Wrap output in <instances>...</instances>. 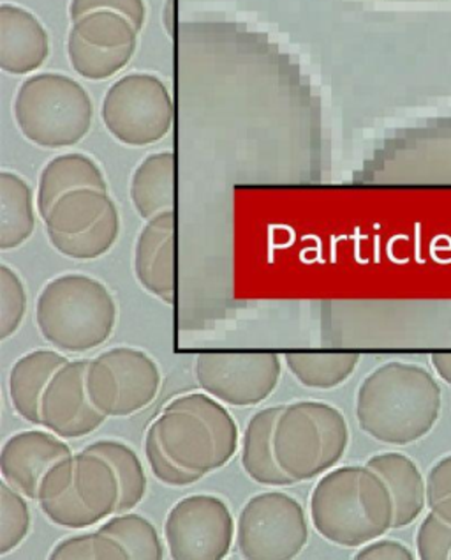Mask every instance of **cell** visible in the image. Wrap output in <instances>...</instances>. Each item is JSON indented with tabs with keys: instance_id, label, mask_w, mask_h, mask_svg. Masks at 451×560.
Wrapping results in <instances>:
<instances>
[{
	"instance_id": "14",
	"label": "cell",
	"mask_w": 451,
	"mask_h": 560,
	"mask_svg": "<svg viewBox=\"0 0 451 560\" xmlns=\"http://www.w3.org/2000/svg\"><path fill=\"white\" fill-rule=\"evenodd\" d=\"M152 424L161 446L178 467L200 476L223 469L214 435L197 413L165 409Z\"/></svg>"
},
{
	"instance_id": "15",
	"label": "cell",
	"mask_w": 451,
	"mask_h": 560,
	"mask_svg": "<svg viewBox=\"0 0 451 560\" xmlns=\"http://www.w3.org/2000/svg\"><path fill=\"white\" fill-rule=\"evenodd\" d=\"M50 56L43 23L20 5H0V69L14 77L34 73Z\"/></svg>"
},
{
	"instance_id": "16",
	"label": "cell",
	"mask_w": 451,
	"mask_h": 560,
	"mask_svg": "<svg viewBox=\"0 0 451 560\" xmlns=\"http://www.w3.org/2000/svg\"><path fill=\"white\" fill-rule=\"evenodd\" d=\"M367 467L378 472L392 493L395 520L393 528L410 527L427 505V478L407 455L388 451L367 459Z\"/></svg>"
},
{
	"instance_id": "31",
	"label": "cell",
	"mask_w": 451,
	"mask_h": 560,
	"mask_svg": "<svg viewBox=\"0 0 451 560\" xmlns=\"http://www.w3.org/2000/svg\"><path fill=\"white\" fill-rule=\"evenodd\" d=\"M27 497L10 482H0V556L4 557L25 541L31 533Z\"/></svg>"
},
{
	"instance_id": "8",
	"label": "cell",
	"mask_w": 451,
	"mask_h": 560,
	"mask_svg": "<svg viewBox=\"0 0 451 560\" xmlns=\"http://www.w3.org/2000/svg\"><path fill=\"white\" fill-rule=\"evenodd\" d=\"M159 389V366L134 347H114L88 363V396L106 418H128L146 409Z\"/></svg>"
},
{
	"instance_id": "11",
	"label": "cell",
	"mask_w": 451,
	"mask_h": 560,
	"mask_svg": "<svg viewBox=\"0 0 451 560\" xmlns=\"http://www.w3.org/2000/svg\"><path fill=\"white\" fill-rule=\"evenodd\" d=\"M91 359L68 361L46 386L41 400V427L64 441L82 439L99 430L105 413L92 404L87 390Z\"/></svg>"
},
{
	"instance_id": "30",
	"label": "cell",
	"mask_w": 451,
	"mask_h": 560,
	"mask_svg": "<svg viewBox=\"0 0 451 560\" xmlns=\"http://www.w3.org/2000/svg\"><path fill=\"white\" fill-rule=\"evenodd\" d=\"M74 34L82 37L88 45L99 48H122L137 45L138 31L134 23L117 11H92L73 22Z\"/></svg>"
},
{
	"instance_id": "1",
	"label": "cell",
	"mask_w": 451,
	"mask_h": 560,
	"mask_svg": "<svg viewBox=\"0 0 451 560\" xmlns=\"http://www.w3.org/2000/svg\"><path fill=\"white\" fill-rule=\"evenodd\" d=\"M355 409L358 427L370 439L388 446H410L438 423L442 389L422 364L390 361L364 378Z\"/></svg>"
},
{
	"instance_id": "38",
	"label": "cell",
	"mask_w": 451,
	"mask_h": 560,
	"mask_svg": "<svg viewBox=\"0 0 451 560\" xmlns=\"http://www.w3.org/2000/svg\"><path fill=\"white\" fill-rule=\"evenodd\" d=\"M100 10L122 13L123 16H128L134 23L138 31H142L143 25H145V0H71V5H69V14H71L73 22L82 19L87 13H92V11Z\"/></svg>"
},
{
	"instance_id": "9",
	"label": "cell",
	"mask_w": 451,
	"mask_h": 560,
	"mask_svg": "<svg viewBox=\"0 0 451 560\" xmlns=\"http://www.w3.org/2000/svg\"><path fill=\"white\" fill-rule=\"evenodd\" d=\"M237 538L229 505L217 495L183 497L169 510L165 539L175 560H223Z\"/></svg>"
},
{
	"instance_id": "26",
	"label": "cell",
	"mask_w": 451,
	"mask_h": 560,
	"mask_svg": "<svg viewBox=\"0 0 451 560\" xmlns=\"http://www.w3.org/2000/svg\"><path fill=\"white\" fill-rule=\"evenodd\" d=\"M85 451L96 453L110 462L120 482L119 513H128L142 504L149 490V479L142 459L128 444L111 439L94 442Z\"/></svg>"
},
{
	"instance_id": "25",
	"label": "cell",
	"mask_w": 451,
	"mask_h": 560,
	"mask_svg": "<svg viewBox=\"0 0 451 560\" xmlns=\"http://www.w3.org/2000/svg\"><path fill=\"white\" fill-rule=\"evenodd\" d=\"M284 363L307 389L330 390L342 386L360 363L358 354H286Z\"/></svg>"
},
{
	"instance_id": "19",
	"label": "cell",
	"mask_w": 451,
	"mask_h": 560,
	"mask_svg": "<svg viewBox=\"0 0 451 560\" xmlns=\"http://www.w3.org/2000/svg\"><path fill=\"white\" fill-rule=\"evenodd\" d=\"M283 407H269L251 416L242 439V467L247 476L261 487H292L275 456L274 435Z\"/></svg>"
},
{
	"instance_id": "18",
	"label": "cell",
	"mask_w": 451,
	"mask_h": 560,
	"mask_svg": "<svg viewBox=\"0 0 451 560\" xmlns=\"http://www.w3.org/2000/svg\"><path fill=\"white\" fill-rule=\"evenodd\" d=\"M83 188L108 191L105 174L96 161L82 152H69V154L54 158L39 175L36 197L37 212L45 220L60 197H64L66 194L74 191V189Z\"/></svg>"
},
{
	"instance_id": "36",
	"label": "cell",
	"mask_w": 451,
	"mask_h": 560,
	"mask_svg": "<svg viewBox=\"0 0 451 560\" xmlns=\"http://www.w3.org/2000/svg\"><path fill=\"white\" fill-rule=\"evenodd\" d=\"M416 553L424 560L451 559V524L430 511L416 533Z\"/></svg>"
},
{
	"instance_id": "40",
	"label": "cell",
	"mask_w": 451,
	"mask_h": 560,
	"mask_svg": "<svg viewBox=\"0 0 451 560\" xmlns=\"http://www.w3.org/2000/svg\"><path fill=\"white\" fill-rule=\"evenodd\" d=\"M415 553L404 542L395 539H375L356 551L355 560H413Z\"/></svg>"
},
{
	"instance_id": "20",
	"label": "cell",
	"mask_w": 451,
	"mask_h": 560,
	"mask_svg": "<svg viewBox=\"0 0 451 560\" xmlns=\"http://www.w3.org/2000/svg\"><path fill=\"white\" fill-rule=\"evenodd\" d=\"M177 195V158L174 152H155L138 165L131 179V202L138 217L152 220L174 211Z\"/></svg>"
},
{
	"instance_id": "32",
	"label": "cell",
	"mask_w": 451,
	"mask_h": 560,
	"mask_svg": "<svg viewBox=\"0 0 451 560\" xmlns=\"http://www.w3.org/2000/svg\"><path fill=\"white\" fill-rule=\"evenodd\" d=\"M51 560H129L117 539L100 533L76 534L60 541L50 553Z\"/></svg>"
},
{
	"instance_id": "7",
	"label": "cell",
	"mask_w": 451,
	"mask_h": 560,
	"mask_svg": "<svg viewBox=\"0 0 451 560\" xmlns=\"http://www.w3.org/2000/svg\"><path fill=\"white\" fill-rule=\"evenodd\" d=\"M309 541L306 510L295 497L264 492L251 497L237 522V547L249 560H292Z\"/></svg>"
},
{
	"instance_id": "13",
	"label": "cell",
	"mask_w": 451,
	"mask_h": 560,
	"mask_svg": "<svg viewBox=\"0 0 451 560\" xmlns=\"http://www.w3.org/2000/svg\"><path fill=\"white\" fill-rule=\"evenodd\" d=\"M174 211L161 212L146 221L134 246V275L146 292L165 303L175 301L177 267H175Z\"/></svg>"
},
{
	"instance_id": "4",
	"label": "cell",
	"mask_w": 451,
	"mask_h": 560,
	"mask_svg": "<svg viewBox=\"0 0 451 560\" xmlns=\"http://www.w3.org/2000/svg\"><path fill=\"white\" fill-rule=\"evenodd\" d=\"M349 446L344 413L324 401H295L278 413L274 447L277 464L295 482L335 469Z\"/></svg>"
},
{
	"instance_id": "6",
	"label": "cell",
	"mask_w": 451,
	"mask_h": 560,
	"mask_svg": "<svg viewBox=\"0 0 451 560\" xmlns=\"http://www.w3.org/2000/svg\"><path fill=\"white\" fill-rule=\"evenodd\" d=\"M100 117L111 137L129 148L159 142L174 126V100L155 74L131 73L106 92Z\"/></svg>"
},
{
	"instance_id": "5",
	"label": "cell",
	"mask_w": 451,
	"mask_h": 560,
	"mask_svg": "<svg viewBox=\"0 0 451 560\" xmlns=\"http://www.w3.org/2000/svg\"><path fill=\"white\" fill-rule=\"evenodd\" d=\"M13 112L23 137L37 148H71L91 131V96L66 74L39 73L25 80Z\"/></svg>"
},
{
	"instance_id": "34",
	"label": "cell",
	"mask_w": 451,
	"mask_h": 560,
	"mask_svg": "<svg viewBox=\"0 0 451 560\" xmlns=\"http://www.w3.org/2000/svg\"><path fill=\"white\" fill-rule=\"evenodd\" d=\"M43 515L50 520L51 524L71 530H83L92 525L100 524V518L94 515L87 505L78 497L74 485L64 495L51 499V501L37 502Z\"/></svg>"
},
{
	"instance_id": "22",
	"label": "cell",
	"mask_w": 451,
	"mask_h": 560,
	"mask_svg": "<svg viewBox=\"0 0 451 560\" xmlns=\"http://www.w3.org/2000/svg\"><path fill=\"white\" fill-rule=\"evenodd\" d=\"M36 229L33 188L13 172L0 174V249H16Z\"/></svg>"
},
{
	"instance_id": "21",
	"label": "cell",
	"mask_w": 451,
	"mask_h": 560,
	"mask_svg": "<svg viewBox=\"0 0 451 560\" xmlns=\"http://www.w3.org/2000/svg\"><path fill=\"white\" fill-rule=\"evenodd\" d=\"M74 490L100 522L119 513V478L103 456L85 450L74 455Z\"/></svg>"
},
{
	"instance_id": "2",
	"label": "cell",
	"mask_w": 451,
	"mask_h": 560,
	"mask_svg": "<svg viewBox=\"0 0 451 560\" xmlns=\"http://www.w3.org/2000/svg\"><path fill=\"white\" fill-rule=\"evenodd\" d=\"M310 522L335 547L360 548L393 528L395 510L387 482L367 465L329 470L310 493Z\"/></svg>"
},
{
	"instance_id": "27",
	"label": "cell",
	"mask_w": 451,
	"mask_h": 560,
	"mask_svg": "<svg viewBox=\"0 0 451 560\" xmlns=\"http://www.w3.org/2000/svg\"><path fill=\"white\" fill-rule=\"evenodd\" d=\"M100 533L117 539L128 551L129 559L161 560L165 557V547L157 528L151 520L137 513H119L106 520L99 527Z\"/></svg>"
},
{
	"instance_id": "37",
	"label": "cell",
	"mask_w": 451,
	"mask_h": 560,
	"mask_svg": "<svg viewBox=\"0 0 451 560\" xmlns=\"http://www.w3.org/2000/svg\"><path fill=\"white\" fill-rule=\"evenodd\" d=\"M427 505L451 524V455L439 458L427 474Z\"/></svg>"
},
{
	"instance_id": "39",
	"label": "cell",
	"mask_w": 451,
	"mask_h": 560,
	"mask_svg": "<svg viewBox=\"0 0 451 560\" xmlns=\"http://www.w3.org/2000/svg\"><path fill=\"white\" fill-rule=\"evenodd\" d=\"M74 485V455L59 459L46 470L37 490V502L51 501L64 495Z\"/></svg>"
},
{
	"instance_id": "24",
	"label": "cell",
	"mask_w": 451,
	"mask_h": 560,
	"mask_svg": "<svg viewBox=\"0 0 451 560\" xmlns=\"http://www.w3.org/2000/svg\"><path fill=\"white\" fill-rule=\"evenodd\" d=\"M165 409L188 410V412L197 413L198 418L203 419L210 432L214 435L221 464L228 465L233 456L237 455L238 424L223 401L203 390V393L175 396Z\"/></svg>"
},
{
	"instance_id": "23",
	"label": "cell",
	"mask_w": 451,
	"mask_h": 560,
	"mask_svg": "<svg viewBox=\"0 0 451 560\" xmlns=\"http://www.w3.org/2000/svg\"><path fill=\"white\" fill-rule=\"evenodd\" d=\"M115 206L108 191L100 189H74L57 200L45 218L48 234L76 235L96 225Z\"/></svg>"
},
{
	"instance_id": "33",
	"label": "cell",
	"mask_w": 451,
	"mask_h": 560,
	"mask_svg": "<svg viewBox=\"0 0 451 560\" xmlns=\"http://www.w3.org/2000/svg\"><path fill=\"white\" fill-rule=\"evenodd\" d=\"M27 313V290L19 272L10 266H0V340L19 331Z\"/></svg>"
},
{
	"instance_id": "3",
	"label": "cell",
	"mask_w": 451,
	"mask_h": 560,
	"mask_svg": "<svg viewBox=\"0 0 451 560\" xmlns=\"http://www.w3.org/2000/svg\"><path fill=\"white\" fill-rule=\"evenodd\" d=\"M36 324L51 347L85 354L110 340L117 304L105 283L87 275H62L46 283L36 303Z\"/></svg>"
},
{
	"instance_id": "12",
	"label": "cell",
	"mask_w": 451,
	"mask_h": 560,
	"mask_svg": "<svg viewBox=\"0 0 451 560\" xmlns=\"http://www.w3.org/2000/svg\"><path fill=\"white\" fill-rule=\"evenodd\" d=\"M74 455L71 447L50 430H25L14 433L0 453V474L28 501L37 499L39 482L51 465Z\"/></svg>"
},
{
	"instance_id": "10",
	"label": "cell",
	"mask_w": 451,
	"mask_h": 560,
	"mask_svg": "<svg viewBox=\"0 0 451 560\" xmlns=\"http://www.w3.org/2000/svg\"><path fill=\"white\" fill-rule=\"evenodd\" d=\"M281 373L283 361L270 352H206L194 361L198 386L232 407L263 404Z\"/></svg>"
},
{
	"instance_id": "35",
	"label": "cell",
	"mask_w": 451,
	"mask_h": 560,
	"mask_svg": "<svg viewBox=\"0 0 451 560\" xmlns=\"http://www.w3.org/2000/svg\"><path fill=\"white\" fill-rule=\"evenodd\" d=\"M145 456L154 478L166 485V487H191V485L203 478L200 474L189 472V470L182 469V467H178L175 464L171 456L166 453L165 447L161 446L159 436L155 432L154 424H151L149 430H146Z\"/></svg>"
},
{
	"instance_id": "28",
	"label": "cell",
	"mask_w": 451,
	"mask_h": 560,
	"mask_svg": "<svg viewBox=\"0 0 451 560\" xmlns=\"http://www.w3.org/2000/svg\"><path fill=\"white\" fill-rule=\"evenodd\" d=\"M120 217L117 206L111 207L105 217L97 221L92 229L85 230L82 234L59 235L48 234L51 246L73 260H96L114 248L119 240Z\"/></svg>"
},
{
	"instance_id": "29",
	"label": "cell",
	"mask_w": 451,
	"mask_h": 560,
	"mask_svg": "<svg viewBox=\"0 0 451 560\" xmlns=\"http://www.w3.org/2000/svg\"><path fill=\"white\" fill-rule=\"evenodd\" d=\"M137 45L122 48H99L88 45L71 31L68 42V56L74 71L92 82L108 80L122 71L131 62Z\"/></svg>"
},
{
	"instance_id": "17",
	"label": "cell",
	"mask_w": 451,
	"mask_h": 560,
	"mask_svg": "<svg viewBox=\"0 0 451 560\" xmlns=\"http://www.w3.org/2000/svg\"><path fill=\"white\" fill-rule=\"evenodd\" d=\"M69 359L59 350L37 349L13 364L10 372V398L14 412L27 423L41 424L45 389Z\"/></svg>"
},
{
	"instance_id": "41",
	"label": "cell",
	"mask_w": 451,
	"mask_h": 560,
	"mask_svg": "<svg viewBox=\"0 0 451 560\" xmlns=\"http://www.w3.org/2000/svg\"><path fill=\"white\" fill-rule=\"evenodd\" d=\"M430 363H432L439 378L447 382L448 386L451 387V354H434L430 358Z\"/></svg>"
}]
</instances>
